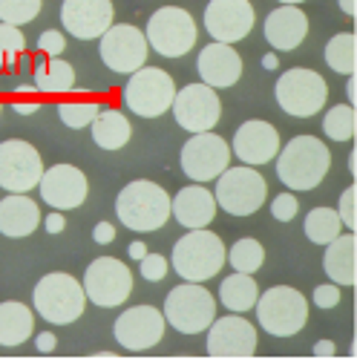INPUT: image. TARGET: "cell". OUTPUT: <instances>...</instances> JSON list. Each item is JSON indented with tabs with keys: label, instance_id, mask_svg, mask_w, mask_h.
Here are the masks:
<instances>
[{
	"label": "cell",
	"instance_id": "cell-12",
	"mask_svg": "<svg viewBox=\"0 0 357 360\" xmlns=\"http://www.w3.org/2000/svg\"><path fill=\"white\" fill-rule=\"evenodd\" d=\"M231 165V144L214 130L193 133L182 147V170L190 182H214Z\"/></svg>",
	"mask_w": 357,
	"mask_h": 360
},
{
	"label": "cell",
	"instance_id": "cell-31",
	"mask_svg": "<svg viewBox=\"0 0 357 360\" xmlns=\"http://www.w3.org/2000/svg\"><path fill=\"white\" fill-rule=\"evenodd\" d=\"M325 64L337 75H354L357 70V38L354 32H340L325 44Z\"/></svg>",
	"mask_w": 357,
	"mask_h": 360
},
{
	"label": "cell",
	"instance_id": "cell-50",
	"mask_svg": "<svg viewBox=\"0 0 357 360\" xmlns=\"http://www.w3.org/2000/svg\"><path fill=\"white\" fill-rule=\"evenodd\" d=\"M349 84H346V96H349V104L354 107V75H346Z\"/></svg>",
	"mask_w": 357,
	"mask_h": 360
},
{
	"label": "cell",
	"instance_id": "cell-35",
	"mask_svg": "<svg viewBox=\"0 0 357 360\" xmlns=\"http://www.w3.org/2000/svg\"><path fill=\"white\" fill-rule=\"evenodd\" d=\"M26 52V38L15 23L0 20V72L12 70L18 64V58Z\"/></svg>",
	"mask_w": 357,
	"mask_h": 360
},
{
	"label": "cell",
	"instance_id": "cell-3",
	"mask_svg": "<svg viewBox=\"0 0 357 360\" xmlns=\"http://www.w3.org/2000/svg\"><path fill=\"white\" fill-rule=\"evenodd\" d=\"M225 265V243L207 228H190L173 245V268L188 283H205L222 271Z\"/></svg>",
	"mask_w": 357,
	"mask_h": 360
},
{
	"label": "cell",
	"instance_id": "cell-39",
	"mask_svg": "<svg viewBox=\"0 0 357 360\" xmlns=\"http://www.w3.org/2000/svg\"><path fill=\"white\" fill-rule=\"evenodd\" d=\"M297 211H300V202H297L294 193H280L274 202H271V217L277 222H291L297 217Z\"/></svg>",
	"mask_w": 357,
	"mask_h": 360
},
{
	"label": "cell",
	"instance_id": "cell-10",
	"mask_svg": "<svg viewBox=\"0 0 357 360\" xmlns=\"http://www.w3.org/2000/svg\"><path fill=\"white\" fill-rule=\"evenodd\" d=\"M147 46L164 58H182L196 44V20L178 6H162L150 15L144 29Z\"/></svg>",
	"mask_w": 357,
	"mask_h": 360
},
{
	"label": "cell",
	"instance_id": "cell-13",
	"mask_svg": "<svg viewBox=\"0 0 357 360\" xmlns=\"http://www.w3.org/2000/svg\"><path fill=\"white\" fill-rule=\"evenodd\" d=\"M44 176V159L38 147L23 139H9L0 144V188L9 193H29Z\"/></svg>",
	"mask_w": 357,
	"mask_h": 360
},
{
	"label": "cell",
	"instance_id": "cell-34",
	"mask_svg": "<svg viewBox=\"0 0 357 360\" xmlns=\"http://www.w3.org/2000/svg\"><path fill=\"white\" fill-rule=\"evenodd\" d=\"M323 130L332 141H351L354 130H357V115L351 104H337L325 112L323 118Z\"/></svg>",
	"mask_w": 357,
	"mask_h": 360
},
{
	"label": "cell",
	"instance_id": "cell-9",
	"mask_svg": "<svg viewBox=\"0 0 357 360\" xmlns=\"http://www.w3.org/2000/svg\"><path fill=\"white\" fill-rule=\"evenodd\" d=\"M173 96H176V81L170 78V72L159 67H147V64L130 72V81L122 89L124 104L141 118L164 115L173 104Z\"/></svg>",
	"mask_w": 357,
	"mask_h": 360
},
{
	"label": "cell",
	"instance_id": "cell-30",
	"mask_svg": "<svg viewBox=\"0 0 357 360\" xmlns=\"http://www.w3.org/2000/svg\"><path fill=\"white\" fill-rule=\"evenodd\" d=\"M35 89L41 93H72L75 89V70L64 58H46L35 64Z\"/></svg>",
	"mask_w": 357,
	"mask_h": 360
},
{
	"label": "cell",
	"instance_id": "cell-5",
	"mask_svg": "<svg viewBox=\"0 0 357 360\" xmlns=\"http://www.w3.org/2000/svg\"><path fill=\"white\" fill-rule=\"evenodd\" d=\"M254 311L268 335L294 338L309 320V300L291 285H274L257 297Z\"/></svg>",
	"mask_w": 357,
	"mask_h": 360
},
{
	"label": "cell",
	"instance_id": "cell-20",
	"mask_svg": "<svg viewBox=\"0 0 357 360\" xmlns=\"http://www.w3.org/2000/svg\"><path fill=\"white\" fill-rule=\"evenodd\" d=\"M112 12L115 6L110 0H64L61 6L64 32L81 41H96L112 26Z\"/></svg>",
	"mask_w": 357,
	"mask_h": 360
},
{
	"label": "cell",
	"instance_id": "cell-41",
	"mask_svg": "<svg viewBox=\"0 0 357 360\" xmlns=\"http://www.w3.org/2000/svg\"><path fill=\"white\" fill-rule=\"evenodd\" d=\"M354 196H357V188L351 185V188H346V191H343V196H340V205H337V217H340L343 228H349V231H354V228H357V214H354Z\"/></svg>",
	"mask_w": 357,
	"mask_h": 360
},
{
	"label": "cell",
	"instance_id": "cell-4",
	"mask_svg": "<svg viewBox=\"0 0 357 360\" xmlns=\"http://www.w3.org/2000/svg\"><path fill=\"white\" fill-rule=\"evenodd\" d=\"M32 303H35L38 314L46 323L70 326V323H75L84 314L86 294H84V285L72 274L52 271V274L38 280L35 294H32Z\"/></svg>",
	"mask_w": 357,
	"mask_h": 360
},
{
	"label": "cell",
	"instance_id": "cell-54",
	"mask_svg": "<svg viewBox=\"0 0 357 360\" xmlns=\"http://www.w3.org/2000/svg\"><path fill=\"white\" fill-rule=\"evenodd\" d=\"M354 167H357V159H354V153H351V156H349V173H351V176H354V173H357V170H354Z\"/></svg>",
	"mask_w": 357,
	"mask_h": 360
},
{
	"label": "cell",
	"instance_id": "cell-15",
	"mask_svg": "<svg viewBox=\"0 0 357 360\" xmlns=\"http://www.w3.org/2000/svg\"><path fill=\"white\" fill-rule=\"evenodd\" d=\"M98 41H101L98 55L112 72L130 75L147 64V49L150 46H147V38L141 29L130 23H112Z\"/></svg>",
	"mask_w": 357,
	"mask_h": 360
},
{
	"label": "cell",
	"instance_id": "cell-37",
	"mask_svg": "<svg viewBox=\"0 0 357 360\" xmlns=\"http://www.w3.org/2000/svg\"><path fill=\"white\" fill-rule=\"evenodd\" d=\"M44 9V0H0V20L23 26L29 20H35Z\"/></svg>",
	"mask_w": 357,
	"mask_h": 360
},
{
	"label": "cell",
	"instance_id": "cell-36",
	"mask_svg": "<svg viewBox=\"0 0 357 360\" xmlns=\"http://www.w3.org/2000/svg\"><path fill=\"white\" fill-rule=\"evenodd\" d=\"M98 110H101L98 101H61L58 104V118H61L70 130H84L93 124Z\"/></svg>",
	"mask_w": 357,
	"mask_h": 360
},
{
	"label": "cell",
	"instance_id": "cell-6",
	"mask_svg": "<svg viewBox=\"0 0 357 360\" xmlns=\"http://www.w3.org/2000/svg\"><path fill=\"white\" fill-rule=\"evenodd\" d=\"M216 317V300L202 283L176 285L164 300V323L182 335H199Z\"/></svg>",
	"mask_w": 357,
	"mask_h": 360
},
{
	"label": "cell",
	"instance_id": "cell-52",
	"mask_svg": "<svg viewBox=\"0 0 357 360\" xmlns=\"http://www.w3.org/2000/svg\"><path fill=\"white\" fill-rule=\"evenodd\" d=\"M18 93H35V84H20Z\"/></svg>",
	"mask_w": 357,
	"mask_h": 360
},
{
	"label": "cell",
	"instance_id": "cell-7",
	"mask_svg": "<svg viewBox=\"0 0 357 360\" xmlns=\"http://www.w3.org/2000/svg\"><path fill=\"white\" fill-rule=\"evenodd\" d=\"M265 196H268V185L257 170H251V165L225 167L216 176V191H214L216 207H222L231 217L257 214L265 205Z\"/></svg>",
	"mask_w": 357,
	"mask_h": 360
},
{
	"label": "cell",
	"instance_id": "cell-32",
	"mask_svg": "<svg viewBox=\"0 0 357 360\" xmlns=\"http://www.w3.org/2000/svg\"><path fill=\"white\" fill-rule=\"evenodd\" d=\"M340 231H343V222L335 207H311V214L306 217V236L314 245L332 243Z\"/></svg>",
	"mask_w": 357,
	"mask_h": 360
},
{
	"label": "cell",
	"instance_id": "cell-2",
	"mask_svg": "<svg viewBox=\"0 0 357 360\" xmlns=\"http://www.w3.org/2000/svg\"><path fill=\"white\" fill-rule=\"evenodd\" d=\"M115 214L130 231L147 233L159 231L170 219V196L162 185L150 182V179H136L127 188H122L115 199Z\"/></svg>",
	"mask_w": 357,
	"mask_h": 360
},
{
	"label": "cell",
	"instance_id": "cell-23",
	"mask_svg": "<svg viewBox=\"0 0 357 360\" xmlns=\"http://www.w3.org/2000/svg\"><path fill=\"white\" fill-rule=\"evenodd\" d=\"M309 35V18L294 4H283L265 18V41L280 52L297 49Z\"/></svg>",
	"mask_w": 357,
	"mask_h": 360
},
{
	"label": "cell",
	"instance_id": "cell-43",
	"mask_svg": "<svg viewBox=\"0 0 357 360\" xmlns=\"http://www.w3.org/2000/svg\"><path fill=\"white\" fill-rule=\"evenodd\" d=\"M93 239L98 245H110L112 239H115V228L110 225V222H98L96 228H93Z\"/></svg>",
	"mask_w": 357,
	"mask_h": 360
},
{
	"label": "cell",
	"instance_id": "cell-21",
	"mask_svg": "<svg viewBox=\"0 0 357 360\" xmlns=\"http://www.w3.org/2000/svg\"><path fill=\"white\" fill-rule=\"evenodd\" d=\"M233 150L231 153L236 159H242V165H268L277 153H280V133L274 130V124L268 122H245L233 136Z\"/></svg>",
	"mask_w": 357,
	"mask_h": 360
},
{
	"label": "cell",
	"instance_id": "cell-22",
	"mask_svg": "<svg viewBox=\"0 0 357 360\" xmlns=\"http://www.w3.org/2000/svg\"><path fill=\"white\" fill-rule=\"evenodd\" d=\"M196 70H199V78L202 84L214 86V89H228L240 81L242 75V58L231 44H222V41H214L207 44L202 52H199V61H196Z\"/></svg>",
	"mask_w": 357,
	"mask_h": 360
},
{
	"label": "cell",
	"instance_id": "cell-25",
	"mask_svg": "<svg viewBox=\"0 0 357 360\" xmlns=\"http://www.w3.org/2000/svg\"><path fill=\"white\" fill-rule=\"evenodd\" d=\"M323 268L335 285H357V236H354V231L337 233L332 243H325Z\"/></svg>",
	"mask_w": 357,
	"mask_h": 360
},
{
	"label": "cell",
	"instance_id": "cell-11",
	"mask_svg": "<svg viewBox=\"0 0 357 360\" xmlns=\"http://www.w3.org/2000/svg\"><path fill=\"white\" fill-rule=\"evenodd\" d=\"M133 291L130 265L115 257H98L84 274V294L98 309H118Z\"/></svg>",
	"mask_w": 357,
	"mask_h": 360
},
{
	"label": "cell",
	"instance_id": "cell-49",
	"mask_svg": "<svg viewBox=\"0 0 357 360\" xmlns=\"http://www.w3.org/2000/svg\"><path fill=\"white\" fill-rule=\"evenodd\" d=\"M337 6L349 15V18H354V12H357V6H354V0H337Z\"/></svg>",
	"mask_w": 357,
	"mask_h": 360
},
{
	"label": "cell",
	"instance_id": "cell-55",
	"mask_svg": "<svg viewBox=\"0 0 357 360\" xmlns=\"http://www.w3.org/2000/svg\"><path fill=\"white\" fill-rule=\"evenodd\" d=\"M280 4H294L297 6V4H306V0H280Z\"/></svg>",
	"mask_w": 357,
	"mask_h": 360
},
{
	"label": "cell",
	"instance_id": "cell-18",
	"mask_svg": "<svg viewBox=\"0 0 357 360\" xmlns=\"http://www.w3.org/2000/svg\"><path fill=\"white\" fill-rule=\"evenodd\" d=\"M254 6L248 0H211L205 9V29L214 41L236 44L254 29Z\"/></svg>",
	"mask_w": 357,
	"mask_h": 360
},
{
	"label": "cell",
	"instance_id": "cell-56",
	"mask_svg": "<svg viewBox=\"0 0 357 360\" xmlns=\"http://www.w3.org/2000/svg\"><path fill=\"white\" fill-rule=\"evenodd\" d=\"M0 112H4V107H0Z\"/></svg>",
	"mask_w": 357,
	"mask_h": 360
},
{
	"label": "cell",
	"instance_id": "cell-17",
	"mask_svg": "<svg viewBox=\"0 0 357 360\" xmlns=\"http://www.w3.org/2000/svg\"><path fill=\"white\" fill-rule=\"evenodd\" d=\"M38 188H41V199L52 211H75V207L84 205V199L89 193L86 176L75 165H55L49 170L44 167Z\"/></svg>",
	"mask_w": 357,
	"mask_h": 360
},
{
	"label": "cell",
	"instance_id": "cell-33",
	"mask_svg": "<svg viewBox=\"0 0 357 360\" xmlns=\"http://www.w3.org/2000/svg\"><path fill=\"white\" fill-rule=\"evenodd\" d=\"M225 259L233 265V271L254 274V271H259L262 262H265V251H262V245L257 243V239L245 236V239H240V243H236L231 251H225Z\"/></svg>",
	"mask_w": 357,
	"mask_h": 360
},
{
	"label": "cell",
	"instance_id": "cell-28",
	"mask_svg": "<svg viewBox=\"0 0 357 360\" xmlns=\"http://www.w3.org/2000/svg\"><path fill=\"white\" fill-rule=\"evenodd\" d=\"M89 127H93V141L101 150H122L133 136V127L122 110H98Z\"/></svg>",
	"mask_w": 357,
	"mask_h": 360
},
{
	"label": "cell",
	"instance_id": "cell-45",
	"mask_svg": "<svg viewBox=\"0 0 357 360\" xmlns=\"http://www.w3.org/2000/svg\"><path fill=\"white\" fill-rule=\"evenodd\" d=\"M55 346H58V340H55V335H52V332H44V335H38V340H35V349H38L41 354L55 352Z\"/></svg>",
	"mask_w": 357,
	"mask_h": 360
},
{
	"label": "cell",
	"instance_id": "cell-26",
	"mask_svg": "<svg viewBox=\"0 0 357 360\" xmlns=\"http://www.w3.org/2000/svg\"><path fill=\"white\" fill-rule=\"evenodd\" d=\"M41 217L44 214L38 211V205L32 199L23 193H12L0 202V233L9 239H23L38 231Z\"/></svg>",
	"mask_w": 357,
	"mask_h": 360
},
{
	"label": "cell",
	"instance_id": "cell-38",
	"mask_svg": "<svg viewBox=\"0 0 357 360\" xmlns=\"http://www.w3.org/2000/svg\"><path fill=\"white\" fill-rule=\"evenodd\" d=\"M138 262H141V277H144L147 283H159V280H164L167 271H170V262H167L162 254H144Z\"/></svg>",
	"mask_w": 357,
	"mask_h": 360
},
{
	"label": "cell",
	"instance_id": "cell-47",
	"mask_svg": "<svg viewBox=\"0 0 357 360\" xmlns=\"http://www.w3.org/2000/svg\"><path fill=\"white\" fill-rule=\"evenodd\" d=\"M314 357H335V343L332 340H320V343H314V352H311Z\"/></svg>",
	"mask_w": 357,
	"mask_h": 360
},
{
	"label": "cell",
	"instance_id": "cell-14",
	"mask_svg": "<svg viewBox=\"0 0 357 360\" xmlns=\"http://www.w3.org/2000/svg\"><path fill=\"white\" fill-rule=\"evenodd\" d=\"M170 110L176 115L178 127H185L188 133H205V130H214L219 124L222 101H219L214 86L188 84L185 89H178V93L173 96Z\"/></svg>",
	"mask_w": 357,
	"mask_h": 360
},
{
	"label": "cell",
	"instance_id": "cell-27",
	"mask_svg": "<svg viewBox=\"0 0 357 360\" xmlns=\"http://www.w3.org/2000/svg\"><path fill=\"white\" fill-rule=\"evenodd\" d=\"M32 328H35V317L32 309H26L23 303H0V346H20L32 338Z\"/></svg>",
	"mask_w": 357,
	"mask_h": 360
},
{
	"label": "cell",
	"instance_id": "cell-44",
	"mask_svg": "<svg viewBox=\"0 0 357 360\" xmlns=\"http://www.w3.org/2000/svg\"><path fill=\"white\" fill-rule=\"evenodd\" d=\"M44 219V228H46V233H61L64 228H67V219L61 217V211H55V214H49V217H41Z\"/></svg>",
	"mask_w": 357,
	"mask_h": 360
},
{
	"label": "cell",
	"instance_id": "cell-8",
	"mask_svg": "<svg viewBox=\"0 0 357 360\" xmlns=\"http://www.w3.org/2000/svg\"><path fill=\"white\" fill-rule=\"evenodd\" d=\"M274 96H277V104L283 107V112H288L294 118H311L329 101V84L314 70L294 67L277 78Z\"/></svg>",
	"mask_w": 357,
	"mask_h": 360
},
{
	"label": "cell",
	"instance_id": "cell-40",
	"mask_svg": "<svg viewBox=\"0 0 357 360\" xmlns=\"http://www.w3.org/2000/svg\"><path fill=\"white\" fill-rule=\"evenodd\" d=\"M38 49L46 55V58H58L64 49H67V38L61 29H46V32L38 38Z\"/></svg>",
	"mask_w": 357,
	"mask_h": 360
},
{
	"label": "cell",
	"instance_id": "cell-16",
	"mask_svg": "<svg viewBox=\"0 0 357 360\" xmlns=\"http://www.w3.org/2000/svg\"><path fill=\"white\" fill-rule=\"evenodd\" d=\"M164 314L153 306H136L118 314L112 332L127 352H147L164 338Z\"/></svg>",
	"mask_w": 357,
	"mask_h": 360
},
{
	"label": "cell",
	"instance_id": "cell-46",
	"mask_svg": "<svg viewBox=\"0 0 357 360\" xmlns=\"http://www.w3.org/2000/svg\"><path fill=\"white\" fill-rule=\"evenodd\" d=\"M12 107H15L18 115H35V112L41 110V101H29V104H26V101H15Z\"/></svg>",
	"mask_w": 357,
	"mask_h": 360
},
{
	"label": "cell",
	"instance_id": "cell-51",
	"mask_svg": "<svg viewBox=\"0 0 357 360\" xmlns=\"http://www.w3.org/2000/svg\"><path fill=\"white\" fill-rule=\"evenodd\" d=\"M262 67L265 70H277V55H265L262 58Z\"/></svg>",
	"mask_w": 357,
	"mask_h": 360
},
{
	"label": "cell",
	"instance_id": "cell-1",
	"mask_svg": "<svg viewBox=\"0 0 357 360\" xmlns=\"http://www.w3.org/2000/svg\"><path fill=\"white\" fill-rule=\"evenodd\" d=\"M277 176L288 191H314L332 167V153L314 136H297L285 147H280Z\"/></svg>",
	"mask_w": 357,
	"mask_h": 360
},
{
	"label": "cell",
	"instance_id": "cell-24",
	"mask_svg": "<svg viewBox=\"0 0 357 360\" xmlns=\"http://www.w3.org/2000/svg\"><path fill=\"white\" fill-rule=\"evenodd\" d=\"M170 217H176L178 225L190 228H207L216 217V199L211 191H205L199 182L188 185L170 199Z\"/></svg>",
	"mask_w": 357,
	"mask_h": 360
},
{
	"label": "cell",
	"instance_id": "cell-19",
	"mask_svg": "<svg viewBox=\"0 0 357 360\" xmlns=\"http://www.w3.org/2000/svg\"><path fill=\"white\" fill-rule=\"evenodd\" d=\"M205 332L211 357H254L257 352V328L240 314H228L222 320L214 317Z\"/></svg>",
	"mask_w": 357,
	"mask_h": 360
},
{
	"label": "cell",
	"instance_id": "cell-48",
	"mask_svg": "<svg viewBox=\"0 0 357 360\" xmlns=\"http://www.w3.org/2000/svg\"><path fill=\"white\" fill-rule=\"evenodd\" d=\"M144 254H147V245H144V243H133V245H130V259L138 262Z\"/></svg>",
	"mask_w": 357,
	"mask_h": 360
},
{
	"label": "cell",
	"instance_id": "cell-29",
	"mask_svg": "<svg viewBox=\"0 0 357 360\" xmlns=\"http://www.w3.org/2000/svg\"><path fill=\"white\" fill-rule=\"evenodd\" d=\"M257 297H259V288L254 283L251 274H242V271H236L231 274L228 280H222L219 285V300H222V306L233 314H245L254 309L257 303Z\"/></svg>",
	"mask_w": 357,
	"mask_h": 360
},
{
	"label": "cell",
	"instance_id": "cell-42",
	"mask_svg": "<svg viewBox=\"0 0 357 360\" xmlns=\"http://www.w3.org/2000/svg\"><path fill=\"white\" fill-rule=\"evenodd\" d=\"M340 303V285H317L314 288V306L317 309H337Z\"/></svg>",
	"mask_w": 357,
	"mask_h": 360
},
{
	"label": "cell",
	"instance_id": "cell-53",
	"mask_svg": "<svg viewBox=\"0 0 357 360\" xmlns=\"http://www.w3.org/2000/svg\"><path fill=\"white\" fill-rule=\"evenodd\" d=\"M89 357H107V360H112V357H118V354H112V352H96V354H89Z\"/></svg>",
	"mask_w": 357,
	"mask_h": 360
}]
</instances>
